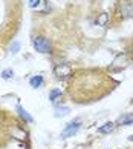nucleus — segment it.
Instances as JSON below:
<instances>
[{"label":"nucleus","mask_w":133,"mask_h":149,"mask_svg":"<svg viewBox=\"0 0 133 149\" xmlns=\"http://www.w3.org/2000/svg\"><path fill=\"white\" fill-rule=\"evenodd\" d=\"M32 45H34V48L37 49L38 52H41V54L51 52V43H49V40H46L44 37H37V38H34Z\"/></svg>","instance_id":"f257e3e1"},{"label":"nucleus","mask_w":133,"mask_h":149,"mask_svg":"<svg viewBox=\"0 0 133 149\" xmlns=\"http://www.w3.org/2000/svg\"><path fill=\"white\" fill-rule=\"evenodd\" d=\"M80 126H81V125H80V120L70 121V123H68V125H66V128L63 129L61 137H63V139H69V137H72L74 134H76V132H78Z\"/></svg>","instance_id":"f03ea898"},{"label":"nucleus","mask_w":133,"mask_h":149,"mask_svg":"<svg viewBox=\"0 0 133 149\" xmlns=\"http://www.w3.org/2000/svg\"><path fill=\"white\" fill-rule=\"evenodd\" d=\"M121 14H123L124 17H130V15H133V5H132V2H123V5H121Z\"/></svg>","instance_id":"7ed1b4c3"},{"label":"nucleus","mask_w":133,"mask_h":149,"mask_svg":"<svg viewBox=\"0 0 133 149\" xmlns=\"http://www.w3.org/2000/svg\"><path fill=\"white\" fill-rule=\"evenodd\" d=\"M115 128V125L112 123V121H109V123H106L104 126H101V128H98V132L99 134H109V132H112Z\"/></svg>","instance_id":"20e7f679"},{"label":"nucleus","mask_w":133,"mask_h":149,"mask_svg":"<svg viewBox=\"0 0 133 149\" xmlns=\"http://www.w3.org/2000/svg\"><path fill=\"white\" fill-rule=\"evenodd\" d=\"M17 109H19V112H20V117L23 118V120L26 121V123H32V121H34V118H32L31 115L28 114V112H26V111H25V109L21 108V106H17Z\"/></svg>","instance_id":"39448f33"},{"label":"nucleus","mask_w":133,"mask_h":149,"mask_svg":"<svg viewBox=\"0 0 133 149\" xmlns=\"http://www.w3.org/2000/svg\"><path fill=\"white\" fill-rule=\"evenodd\" d=\"M29 83L32 88H40L41 83H43V77L41 75H35V77H32V79L29 80Z\"/></svg>","instance_id":"423d86ee"},{"label":"nucleus","mask_w":133,"mask_h":149,"mask_svg":"<svg viewBox=\"0 0 133 149\" xmlns=\"http://www.w3.org/2000/svg\"><path fill=\"white\" fill-rule=\"evenodd\" d=\"M69 112H70V109L66 108V106H63V108H55V117H64V115H68Z\"/></svg>","instance_id":"0eeeda50"},{"label":"nucleus","mask_w":133,"mask_h":149,"mask_svg":"<svg viewBox=\"0 0 133 149\" xmlns=\"http://www.w3.org/2000/svg\"><path fill=\"white\" fill-rule=\"evenodd\" d=\"M118 123L119 125H130V123H133V115H124V117L119 118Z\"/></svg>","instance_id":"6e6552de"},{"label":"nucleus","mask_w":133,"mask_h":149,"mask_svg":"<svg viewBox=\"0 0 133 149\" xmlns=\"http://www.w3.org/2000/svg\"><path fill=\"white\" fill-rule=\"evenodd\" d=\"M61 89H52L51 91V94H49V100H51V102H55V98H57V97H60V95H61Z\"/></svg>","instance_id":"1a4fd4ad"},{"label":"nucleus","mask_w":133,"mask_h":149,"mask_svg":"<svg viewBox=\"0 0 133 149\" xmlns=\"http://www.w3.org/2000/svg\"><path fill=\"white\" fill-rule=\"evenodd\" d=\"M9 49H11V52H12V54H17V52L20 51V43H19V42H14L12 45H11Z\"/></svg>","instance_id":"9d476101"},{"label":"nucleus","mask_w":133,"mask_h":149,"mask_svg":"<svg viewBox=\"0 0 133 149\" xmlns=\"http://www.w3.org/2000/svg\"><path fill=\"white\" fill-rule=\"evenodd\" d=\"M12 75H14V72H12L11 69H5L3 72H2V77H3V79H11Z\"/></svg>","instance_id":"9b49d317"},{"label":"nucleus","mask_w":133,"mask_h":149,"mask_svg":"<svg viewBox=\"0 0 133 149\" xmlns=\"http://www.w3.org/2000/svg\"><path fill=\"white\" fill-rule=\"evenodd\" d=\"M40 5V0H29V6L31 8H37Z\"/></svg>","instance_id":"f8f14e48"},{"label":"nucleus","mask_w":133,"mask_h":149,"mask_svg":"<svg viewBox=\"0 0 133 149\" xmlns=\"http://www.w3.org/2000/svg\"><path fill=\"white\" fill-rule=\"evenodd\" d=\"M106 20H107V15H106V14H103V15H101V19H99V25H104V23H106Z\"/></svg>","instance_id":"ddd939ff"},{"label":"nucleus","mask_w":133,"mask_h":149,"mask_svg":"<svg viewBox=\"0 0 133 149\" xmlns=\"http://www.w3.org/2000/svg\"><path fill=\"white\" fill-rule=\"evenodd\" d=\"M129 140H130V141H133V135H130V137H129Z\"/></svg>","instance_id":"4468645a"}]
</instances>
